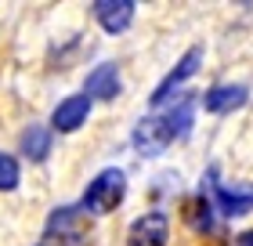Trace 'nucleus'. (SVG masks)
<instances>
[{"instance_id": "nucleus-5", "label": "nucleus", "mask_w": 253, "mask_h": 246, "mask_svg": "<svg viewBox=\"0 0 253 246\" xmlns=\"http://www.w3.org/2000/svg\"><path fill=\"white\" fill-rule=\"evenodd\" d=\"M90 7H94V18L101 22L105 33H123L134 22V11H137L134 0H94Z\"/></svg>"}, {"instance_id": "nucleus-2", "label": "nucleus", "mask_w": 253, "mask_h": 246, "mask_svg": "<svg viewBox=\"0 0 253 246\" xmlns=\"http://www.w3.org/2000/svg\"><path fill=\"white\" fill-rule=\"evenodd\" d=\"M123 196H126V178H123V170L120 167H109V170H101L94 181L87 185V192H84V210H90V214H109V210H116L123 203Z\"/></svg>"}, {"instance_id": "nucleus-7", "label": "nucleus", "mask_w": 253, "mask_h": 246, "mask_svg": "<svg viewBox=\"0 0 253 246\" xmlns=\"http://www.w3.org/2000/svg\"><path fill=\"white\" fill-rule=\"evenodd\" d=\"M87 116H90V98L87 95H69L65 101H58L51 123H54V131H65L69 134V131H76V127H84Z\"/></svg>"}, {"instance_id": "nucleus-12", "label": "nucleus", "mask_w": 253, "mask_h": 246, "mask_svg": "<svg viewBox=\"0 0 253 246\" xmlns=\"http://www.w3.org/2000/svg\"><path fill=\"white\" fill-rule=\"evenodd\" d=\"M15 185H18V163H15V156L0 152V192H11Z\"/></svg>"}, {"instance_id": "nucleus-3", "label": "nucleus", "mask_w": 253, "mask_h": 246, "mask_svg": "<svg viewBox=\"0 0 253 246\" xmlns=\"http://www.w3.org/2000/svg\"><path fill=\"white\" fill-rule=\"evenodd\" d=\"M167 239H170V217L163 210L141 214L126 232V246H167Z\"/></svg>"}, {"instance_id": "nucleus-10", "label": "nucleus", "mask_w": 253, "mask_h": 246, "mask_svg": "<svg viewBox=\"0 0 253 246\" xmlns=\"http://www.w3.org/2000/svg\"><path fill=\"white\" fill-rule=\"evenodd\" d=\"M22 152L33 159V163H43L51 152V131L47 127H29L26 134H22Z\"/></svg>"}, {"instance_id": "nucleus-4", "label": "nucleus", "mask_w": 253, "mask_h": 246, "mask_svg": "<svg viewBox=\"0 0 253 246\" xmlns=\"http://www.w3.org/2000/svg\"><path fill=\"white\" fill-rule=\"evenodd\" d=\"M199 62H203V48H188V51H185V58H181V62L174 65V73H167V80L152 91V105H156V109H159V105H167L170 98H174V91H177L181 84H185V80H192V76H195Z\"/></svg>"}, {"instance_id": "nucleus-9", "label": "nucleus", "mask_w": 253, "mask_h": 246, "mask_svg": "<svg viewBox=\"0 0 253 246\" xmlns=\"http://www.w3.org/2000/svg\"><path fill=\"white\" fill-rule=\"evenodd\" d=\"M246 95L250 91L243 84H217L203 95V105H206V112H232L246 105Z\"/></svg>"}, {"instance_id": "nucleus-13", "label": "nucleus", "mask_w": 253, "mask_h": 246, "mask_svg": "<svg viewBox=\"0 0 253 246\" xmlns=\"http://www.w3.org/2000/svg\"><path fill=\"white\" fill-rule=\"evenodd\" d=\"M235 246H253V228H250V232H243V236L235 239Z\"/></svg>"}, {"instance_id": "nucleus-11", "label": "nucleus", "mask_w": 253, "mask_h": 246, "mask_svg": "<svg viewBox=\"0 0 253 246\" xmlns=\"http://www.w3.org/2000/svg\"><path fill=\"white\" fill-rule=\"evenodd\" d=\"M188 225L195 232H213V203L206 192H199V199L188 206Z\"/></svg>"}, {"instance_id": "nucleus-6", "label": "nucleus", "mask_w": 253, "mask_h": 246, "mask_svg": "<svg viewBox=\"0 0 253 246\" xmlns=\"http://www.w3.org/2000/svg\"><path fill=\"white\" fill-rule=\"evenodd\" d=\"M210 174V181H213V199H217V210H221L224 217H243L253 210V192H235V189H228V185L217 181V167L206 170Z\"/></svg>"}, {"instance_id": "nucleus-8", "label": "nucleus", "mask_w": 253, "mask_h": 246, "mask_svg": "<svg viewBox=\"0 0 253 246\" xmlns=\"http://www.w3.org/2000/svg\"><path fill=\"white\" fill-rule=\"evenodd\" d=\"M84 95H87V98L112 101V98L120 95V69L112 65V62H101V65H94V69H90V76H87Z\"/></svg>"}, {"instance_id": "nucleus-1", "label": "nucleus", "mask_w": 253, "mask_h": 246, "mask_svg": "<svg viewBox=\"0 0 253 246\" xmlns=\"http://www.w3.org/2000/svg\"><path fill=\"white\" fill-rule=\"evenodd\" d=\"M192 116H195V98H181L170 112L145 116L134 127V138H130L137 156H163L177 138H185L192 131Z\"/></svg>"}]
</instances>
